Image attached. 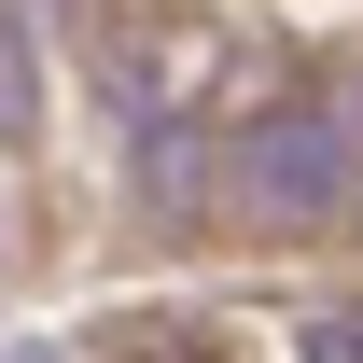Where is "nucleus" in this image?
I'll list each match as a JSON object with an SVG mask.
<instances>
[{
	"label": "nucleus",
	"instance_id": "1",
	"mask_svg": "<svg viewBox=\"0 0 363 363\" xmlns=\"http://www.w3.org/2000/svg\"><path fill=\"white\" fill-rule=\"evenodd\" d=\"M224 196L252 224H321V210H350V126L335 112H252L224 140Z\"/></svg>",
	"mask_w": 363,
	"mask_h": 363
},
{
	"label": "nucleus",
	"instance_id": "3",
	"mask_svg": "<svg viewBox=\"0 0 363 363\" xmlns=\"http://www.w3.org/2000/svg\"><path fill=\"white\" fill-rule=\"evenodd\" d=\"M14 363H56V350H14Z\"/></svg>",
	"mask_w": 363,
	"mask_h": 363
},
{
	"label": "nucleus",
	"instance_id": "2",
	"mask_svg": "<svg viewBox=\"0 0 363 363\" xmlns=\"http://www.w3.org/2000/svg\"><path fill=\"white\" fill-rule=\"evenodd\" d=\"M308 363H363V308H335V321H308Z\"/></svg>",
	"mask_w": 363,
	"mask_h": 363
}]
</instances>
